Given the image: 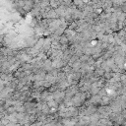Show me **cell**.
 Wrapping results in <instances>:
<instances>
[{
    "label": "cell",
    "mask_w": 126,
    "mask_h": 126,
    "mask_svg": "<svg viewBox=\"0 0 126 126\" xmlns=\"http://www.w3.org/2000/svg\"><path fill=\"white\" fill-rule=\"evenodd\" d=\"M63 32H64V29H63V28H61L60 26H59V27H58V28L53 32V33H54V34H56V35H58V36H60L61 34H63Z\"/></svg>",
    "instance_id": "5"
},
{
    "label": "cell",
    "mask_w": 126,
    "mask_h": 126,
    "mask_svg": "<svg viewBox=\"0 0 126 126\" xmlns=\"http://www.w3.org/2000/svg\"><path fill=\"white\" fill-rule=\"evenodd\" d=\"M86 62L88 63V65H89V66H94V64L95 60H94V59L92 56H90V57H89V59H88Z\"/></svg>",
    "instance_id": "9"
},
{
    "label": "cell",
    "mask_w": 126,
    "mask_h": 126,
    "mask_svg": "<svg viewBox=\"0 0 126 126\" xmlns=\"http://www.w3.org/2000/svg\"><path fill=\"white\" fill-rule=\"evenodd\" d=\"M44 71H48L49 69L52 68V61L49 59V58H46L45 60H43V64H42V67H41Z\"/></svg>",
    "instance_id": "1"
},
{
    "label": "cell",
    "mask_w": 126,
    "mask_h": 126,
    "mask_svg": "<svg viewBox=\"0 0 126 126\" xmlns=\"http://www.w3.org/2000/svg\"><path fill=\"white\" fill-rule=\"evenodd\" d=\"M46 104H47L49 107H56V108H57L59 103H58V102H57L55 99H53V98H52V99L47 100V101H46Z\"/></svg>",
    "instance_id": "3"
},
{
    "label": "cell",
    "mask_w": 126,
    "mask_h": 126,
    "mask_svg": "<svg viewBox=\"0 0 126 126\" xmlns=\"http://www.w3.org/2000/svg\"><path fill=\"white\" fill-rule=\"evenodd\" d=\"M15 108H16V111L17 112H26V108H25V106L23 104L18 105V106H15Z\"/></svg>",
    "instance_id": "8"
},
{
    "label": "cell",
    "mask_w": 126,
    "mask_h": 126,
    "mask_svg": "<svg viewBox=\"0 0 126 126\" xmlns=\"http://www.w3.org/2000/svg\"><path fill=\"white\" fill-rule=\"evenodd\" d=\"M91 55H87V54H82L81 56H79V60L81 61V62H86L88 59H89V57H90Z\"/></svg>",
    "instance_id": "7"
},
{
    "label": "cell",
    "mask_w": 126,
    "mask_h": 126,
    "mask_svg": "<svg viewBox=\"0 0 126 126\" xmlns=\"http://www.w3.org/2000/svg\"><path fill=\"white\" fill-rule=\"evenodd\" d=\"M112 76H113V72H112V71L104 72V73H103V75H102V77H103L105 80H109V79H111V78H112Z\"/></svg>",
    "instance_id": "6"
},
{
    "label": "cell",
    "mask_w": 126,
    "mask_h": 126,
    "mask_svg": "<svg viewBox=\"0 0 126 126\" xmlns=\"http://www.w3.org/2000/svg\"><path fill=\"white\" fill-rule=\"evenodd\" d=\"M71 3H72V0H62V4H64L66 6H69Z\"/></svg>",
    "instance_id": "10"
},
{
    "label": "cell",
    "mask_w": 126,
    "mask_h": 126,
    "mask_svg": "<svg viewBox=\"0 0 126 126\" xmlns=\"http://www.w3.org/2000/svg\"><path fill=\"white\" fill-rule=\"evenodd\" d=\"M110 101H111L110 97H109L107 94H105V95H103V96L100 97L99 104H100V105H108V104L110 103Z\"/></svg>",
    "instance_id": "2"
},
{
    "label": "cell",
    "mask_w": 126,
    "mask_h": 126,
    "mask_svg": "<svg viewBox=\"0 0 126 126\" xmlns=\"http://www.w3.org/2000/svg\"><path fill=\"white\" fill-rule=\"evenodd\" d=\"M58 41H59L60 44H68V38H67V36H66L64 33L59 36Z\"/></svg>",
    "instance_id": "4"
}]
</instances>
